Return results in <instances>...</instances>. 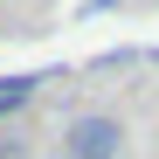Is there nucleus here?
I'll return each instance as SVG.
<instances>
[{"instance_id":"obj_1","label":"nucleus","mask_w":159,"mask_h":159,"mask_svg":"<svg viewBox=\"0 0 159 159\" xmlns=\"http://www.w3.org/2000/svg\"><path fill=\"white\" fill-rule=\"evenodd\" d=\"M125 152V125L111 111H83L69 125V159H118Z\"/></svg>"},{"instance_id":"obj_2","label":"nucleus","mask_w":159,"mask_h":159,"mask_svg":"<svg viewBox=\"0 0 159 159\" xmlns=\"http://www.w3.org/2000/svg\"><path fill=\"white\" fill-rule=\"evenodd\" d=\"M35 97V76H7L0 83V111H14V104H28Z\"/></svg>"},{"instance_id":"obj_3","label":"nucleus","mask_w":159,"mask_h":159,"mask_svg":"<svg viewBox=\"0 0 159 159\" xmlns=\"http://www.w3.org/2000/svg\"><path fill=\"white\" fill-rule=\"evenodd\" d=\"M0 159H28V145H21V139H0Z\"/></svg>"}]
</instances>
